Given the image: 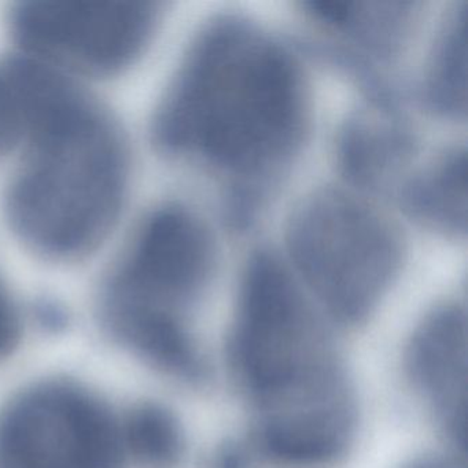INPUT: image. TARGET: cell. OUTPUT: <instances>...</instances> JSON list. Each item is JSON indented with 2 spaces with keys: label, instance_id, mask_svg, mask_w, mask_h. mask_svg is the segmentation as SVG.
I'll list each match as a JSON object with an SVG mask.
<instances>
[{
  "label": "cell",
  "instance_id": "4",
  "mask_svg": "<svg viewBox=\"0 0 468 468\" xmlns=\"http://www.w3.org/2000/svg\"><path fill=\"white\" fill-rule=\"evenodd\" d=\"M215 238L190 207L165 204L142 221L101 290L109 333L169 378L198 385L207 366L188 316L215 275Z\"/></svg>",
  "mask_w": 468,
  "mask_h": 468
},
{
  "label": "cell",
  "instance_id": "15",
  "mask_svg": "<svg viewBox=\"0 0 468 468\" xmlns=\"http://www.w3.org/2000/svg\"><path fill=\"white\" fill-rule=\"evenodd\" d=\"M20 314L6 287L0 282V358L6 357L18 344Z\"/></svg>",
  "mask_w": 468,
  "mask_h": 468
},
{
  "label": "cell",
  "instance_id": "3",
  "mask_svg": "<svg viewBox=\"0 0 468 468\" xmlns=\"http://www.w3.org/2000/svg\"><path fill=\"white\" fill-rule=\"evenodd\" d=\"M26 158L5 197L7 221L37 256L73 261L94 251L119 220L130 158L119 125L73 79L27 69Z\"/></svg>",
  "mask_w": 468,
  "mask_h": 468
},
{
  "label": "cell",
  "instance_id": "12",
  "mask_svg": "<svg viewBox=\"0 0 468 468\" xmlns=\"http://www.w3.org/2000/svg\"><path fill=\"white\" fill-rule=\"evenodd\" d=\"M465 16L464 2L443 16L421 80L424 105L443 119L463 120L467 113Z\"/></svg>",
  "mask_w": 468,
  "mask_h": 468
},
{
  "label": "cell",
  "instance_id": "7",
  "mask_svg": "<svg viewBox=\"0 0 468 468\" xmlns=\"http://www.w3.org/2000/svg\"><path fill=\"white\" fill-rule=\"evenodd\" d=\"M122 424L89 388L48 380L0 413V468H122Z\"/></svg>",
  "mask_w": 468,
  "mask_h": 468
},
{
  "label": "cell",
  "instance_id": "2",
  "mask_svg": "<svg viewBox=\"0 0 468 468\" xmlns=\"http://www.w3.org/2000/svg\"><path fill=\"white\" fill-rule=\"evenodd\" d=\"M319 311L283 257L251 251L227 358L250 410L254 453L287 468L334 464L357 427L355 386Z\"/></svg>",
  "mask_w": 468,
  "mask_h": 468
},
{
  "label": "cell",
  "instance_id": "1",
  "mask_svg": "<svg viewBox=\"0 0 468 468\" xmlns=\"http://www.w3.org/2000/svg\"><path fill=\"white\" fill-rule=\"evenodd\" d=\"M311 117L292 51L235 15L207 21L188 46L152 122L153 142L229 179V216L250 223L259 199L300 152Z\"/></svg>",
  "mask_w": 468,
  "mask_h": 468
},
{
  "label": "cell",
  "instance_id": "11",
  "mask_svg": "<svg viewBox=\"0 0 468 468\" xmlns=\"http://www.w3.org/2000/svg\"><path fill=\"white\" fill-rule=\"evenodd\" d=\"M402 209L426 229L446 237H464L467 231L465 150L453 146L426 168L405 180L399 188Z\"/></svg>",
  "mask_w": 468,
  "mask_h": 468
},
{
  "label": "cell",
  "instance_id": "17",
  "mask_svg": "<svg viewBox=\"0 0 468 468\" xmlns=\"http://www.w3.org/2000/svg\"><path fill=\"white\" fill-rule=\"evenodd\" d=\"M404 468H457L456 465L452 464V463L445 462V460L440 459H420L415 460V462L408 464L407 467Z\"/></svg>",
  "mask_w": 468,
  "mask_h": 468
},
{
  "label": "cell",
  "instance_id": "13",
  "mask_svg": "<svg viewBox=\"0 0 468 468\" xmlns=\"http://www.w3.org/2000/svg\"><path fill=\"white\" fill-rule=\"evenodd\" d=\"M122 437L125 456L144 468H176L185 456L179 419L157 402L136 405L122 424Z\"/></svg>",
  "mask_w": 468,
  "mask_h": 468
},
{
  "label": "cell",
  "instance_id": "9",
  "mask_svg": "<svg viewBox=\"0 0 468 468\" xmlns=\"http://www.w3.org/2000/svg\"><path fill=\"white\" fill-rule=\"evenodd\" d=\"M415 147L410 125L393 101L378 94L345 122L338 142V161L353 185L378 188L396 176Z\"/></svg>",
  "mask_w": 468,
  "mask_h": 468
},
{
  "label": "cell",
  "instance_id": "8",
  "mask_svg": "<svg viewBox=\"0 0 468 468\" xmlns=\"http://www.w3.org/2000/svg\"><path fill=\"white\" fill-rule=\"evenodd\" d=\"M405 369L416 393L457 451L467 442V316L454 301L420 320L405 350Z\"/></svg>",
  "mask_w": 468,
  "mask_h": 468
},
{
  "label": "cell",
  "instance_id": "6",
  "mask_svg": "<svg viewBox=\"0 0 468 468\" xmlns=\"http://www.w3.org/2000/svg\"><path fill=\"white\" fill-rule=\"evenodd\" d=\"M158 5L136 0H27L10 13L18 56L67 78L113 76L144 53Z\"/></svg>",
  "mask_w": 468,
  "mask_h": 468
},
{
  "label": "cell",
  "instance_id": "14",
  "mask_svg": "<svg viewBox=\"0 0 468 468\" xmlns=\"http://www.w3.org/2000/svg\"><path fill=\"white\" fill-rule=\"evenodd\" d=\"M29 106L23 76L15 58L0 65V158L26 142Z\"/></svg>",
  "mask_w": 468,
  "mask_h": 468
},
{
  "label": "cell",
  "instance_id": "5",
  "mask_svg": "<svg viewBox=\"0 0 468 468\" xmlns=\"http://www.w3.org/2000/svg\"><path fill=\"white\" fill-rule=\"evenodd\" d=\"M286 262L323 314L342 325L366 322L404 260L397 227L363 197L341 187L303 197L287 220Z\"/></svg>",
  "mask_w": 468,
  "mask_h": 468
},
{
  "label": "cell",
  "instance_id": "16",
  "mask_svg": "<svg viewBox=\"0 0 468 468\" xmlns=\"http://www.w3.org/2000/svg\"><path fill=\"white\" fill-rule=\"evenodd\" d=\"M254 456L257 454L251 446L227 443L216 452L210 468H251Z\"/></svg>",
  "mask_w": 468,
  "mask_h": 468
},
{
  "label": "cell",
  "instance_id": "10",
  "mask_svg": "<svg viewBox=\"0 0 468 468\" xmlns=\"http://www.w3.org/2000/svg\"><path fill=\"white\" fill-rule=\"evenodd\" d=\"M306 15L347 53L364 54L369 61L393 59L407 43L415 23V5L402 2H314ZM345 50V48H344ZM342 51V50H341Z\"/></svg>",
  "mask_w": 468,
  "mask_h": 468
}]
</instances>
